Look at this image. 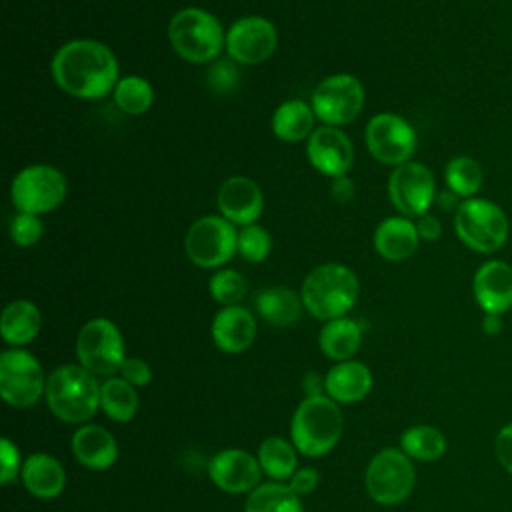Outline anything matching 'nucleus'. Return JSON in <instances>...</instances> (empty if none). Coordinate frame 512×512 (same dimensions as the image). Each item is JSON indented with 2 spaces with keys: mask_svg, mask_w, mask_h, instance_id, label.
Returning <instances> with one entry per match:
<instances>
[{
  "mask_svg": "<svg viewBox=\"0 0 512 512\" xmlns=\"http://www.w3.org/2000/svg\"><path fill=\"white\" fill-rule=\"evenodd\" d=\"M56 86L80 100H98L118 84V60L100 40L76 38L62 44L50 62Z\"/></svg>",
  "mask_w": 512,
  "mask_h": 512,
  "instance_id": "nucleus-1",
  "label": "nucleus"
},
{
  "mask_svg": "<svg viewBox=\"0 0 512 512\" xmlns=\"http://www.w3.org/2000/svg\"><path fill=\"white\" fill-rule=\"evenodd\" d=\"M360 294V282L352 268L326 262L312 268L300 288L304 310L318 320H334L352 310Z\"/></svg>",
  "mask_w": 512,
  "mask_h": 512,
  "instance_id": "nucleus-2",
  "label": "nucleus"
},
{
  "mask_svg": "<svg viewBox=\"0 0 512 512\" xmlns=\"http://www.w3.org/2000/svg\"><path fill=\"white\" fill-rule=\"evenodd\" d=\"M44 400L58 420L82 426L100 408V384L84 366L64 364L48 374Z\"/></svg>",
  "mask_w": 512,
  "mask_h": 512,
  "instance_id": "nucleus-3",
  "label": "nucleus"
},
{
  "mask_svg": "<svg viewBox=\"0 0 512 512\" xmlns=\"http://www.w3.org/2000/svg\"><path fill=\"white\" fill-rule=\"evenodd\" d=\"M342 428L344 420L338 402L326 394L306 396L294 410L290 422V442L300 454L320 458L338 444Z\"/></svg>",
  "mask_w": 512,
  "mask_h": 512,
  "instance_id": "nucleus-4",
  "label": "nucleus"
},
{
  "mask_svg": "<svg viewBox=\"0 0 512 512\" xmlns=\"http://www.w3.org/2000/svg\"><path fill=\"white\" fill-rule=\"evenodd\" d=\"M172 50L186 62L208 64L226 48V32L220 20L198 6L178 10L168 22Z\"/></svg>",
  "mask_w": 512,
  "mask_h": 512,
  "instance_id": "nucleus-5",
  "label": "nucleus"
},
{
  "mask_svg": "<svg viewBox=\"0 0 512 512\" xmlns=\"http://www.w3.org/2000/svg\"><path fill=\"white\" fill-rule=\"evenodd\" d=\"M454 230L460 242L480 254L498 252L510 232L504 210L486 198H466L454 212Z\"/></svg>",
  "mask_w": 512,
  "mask_h": 512,
  "instance_id": "nucleus-6",
  "label": "nucleus"
},
{
  "mask_svg": "<svg viewBox=\"0 0 512 512\" xmlns=\"http://www.w3.org/2000/svg\"><path fill=\"white\" fill-rule=\"evenodd\" d=\"M68 192L66 176L50 164H30L22 168L10 184V200L16 212L46 214L58 208Z\"/></svg>",
  "mask_w": 512,
  "mask_h": 512,
  "instance_id": "nucleus-7",
  "label": "nucleus"
},
{
  "mask_svg": "<svg viewBox=\"0 0 512 512\" xmlns=\"http://www.w3.org/2000/svg\"><path fill=\"white\" fill-rule=\"evenodd\" d=\"M238 244V230L220 214L200 216L192 222L184 238V250L198 268H222L232 260Z\"/></svg>",
  "mask_w": 512,
  "mask_h": 512,
  "instance_id": "nucleus-8",
  "label": "nucleus"
},
{
  "mask_svg": "<svg viewBox=\"0 0 512 512\" xmlns=\"http://www.w3.org/2000/svg\"><path fill=\"white\" fill-rule=\"evenodd\" d=\"M76 358L94 376L110 378L120 372L126 352L118 326L108 318L88 320L76 336Z\"/></svg>",
  "mask_w": 512,
  "mask_h": 512,
  "instance_id": "nucleus-9",
  "label": "nucleus"
},
{
  "mask_svg": "<svg viewBox=\"0 0 512 512\" xmlns=\"http://www.w3.org/2000/svg\"><path fill=\"white\" fill-rule=\"evenodd\" d=\"M416 484L412 460L400 448H384L366 466L364 486L368 496L384 506L404 502Z\"/></svg>",
  "mask_w": 512,
  "mask_h": 512,
  "instance_id": "nucleus-10",
  "label": "nucleus"
},
{
  "mask_svg": "<svg viewBox=\"0 0 512 512\" xmlns=\"http://www.w3.org/2000/svg\"><path fill=\"white\" fill-rule=\"evenodd\" d=\"M46 376L38 358L24 348L0 354V396L14 408L34 406L46 392Z\"/></svg>",
  "mask_w": 512,
  "mask_h": 512,
  "instance_id": "nucleus-11",
  "label": "nucleus"
},
{
  "mask_svg": "<svg viewBox=\"0 0 512 512\" xmlns=\"http://www.w3.org/2000/svg\"><path fill=\"white\" fill-rule=\"evenodd\" d=\"M362 82L346 72L326 76L312 92V110L326 126H346L356 120L364 108Z\"/></svg>",
  "mask_w": 512,
  "mask_h": 512,
  "instance_id": "nucleus-12",
  "label": "nucleus"
},
{
  "mask_svg": "<svg viewBox=\"0 0 512 512\" xmlns=\"http://www.w3.org/2000/svg\"><path fill=\"white\" fill-rule=\"evenodd\" d=\"M364 142L368 152L388 166H400L412 160L418 138L412 124L394 112L374 114L364 130Z\"/></svg>",
  "mask_w": 512,
  "mask_h": 512,
  "instance_id": "nucleus-13",
  "label": "nucleus"
},
{
  "mask_svg": "<svg viewBox=\"0 0 512 512\" xmlns=\"http://www.w3.org/2000/svg\"><path fill=\"white\" fill-rule=\"evenodd\" d=\"M432 170L416 160L396 166L388 178V196L400 216L420 218L436 200Z\"/></svg>",
  "mask_w": 512,
  "mask_h": 512,
  "instance_id": "nucleus-14",
  "label": "nucleus"
},
{
  "mask_svg": "<svg viewBox=\"0 0 512 512\" xmlns=\"http://www.w3.org/2000/svg\"><path fill=\"white\" fill-rule=\"evenodd\" d=\"M276 44V26L264 16H242L226 30V52L236 64H260L274 54Z\"/></svg>",
  "mask_w": 512,
  "mask_h": 512,
  "instance_id": "nucleus-15",
  "label": "nucleus"
},
{
  "mask_svg": "<svg viewBox=\"0 0 512 512\" xmlns=\"http://www.w3.org/2000/svg\"><path fill=\"white\" fill-rule=\"evenodd\" d=\"M306 156L322 176L342 178L352 168L354 146L342 128L322 124L306 140Z\"/></svg>",
  "mask_w": 512,
  "mask_h": 512,
  "instance_id": "nucleus-16",
  "label": "nucleus"
},
{
  "mask_svg": "<svg viewBox=\"0 0 512 512\" xmlns=\"http://www.w3.org/2000/svg\"><path fill=\"white\" fill-rule=\"evenodd\" d=\"M208 476L222 492L250 494L262 476L258 456L242 448H224L208 462Z\"/></svg>",
  "mask_w": 512,
  "mask_h": 512,
  "instance_id": "nucleus-17",
  "label": "nucleus"
},
{
  "mask_svg": "<svg viewBox=\"0 0 512 512\" xmlns=\"http://www.w3.org/2000/svg\"><path fill=\"white\" fill-rule=\"evenodd\" d=\"M218 212L234 226L256 224L264 210V196L260 186L248 176L226 178L216 196Z\"/></svg>",
  "mask_w": 512,
  "mask_h": 512,
  "instance_id": "nucleus-18",
  "label": "nucleus"
},
{
  "mask_svg": "<svg viewBox=\"0 0 512 512\" xmlns=\"http://www.w3.org/2000/svg\"><path fill=\"white\" fill-rule=\"evenodd\" d=\"M472 292L484 314H504L512 308V266L504 260L484 262L474 278Z\"/></svg>",
  "mask_w": 512,
  "mask_h": 512,
  "instance_id": "nucleus-19",
  "label": "nucleus"
},
{
  "mask_svg": "<svg viewBox=\"0 0 512 512\" xmlns=\"http://www.w3.org/2000/svg\"><path fill=\"white\" fill-rule=\"evenodd\" d=\"M210 334L218 350L226 354L246 352L256 340V318L240 304L222 306L212 320Z\"/></svg>",
  "mask_w": 512,
  "mask_h": 512,
  "instance_id": "nucleus-20",
  "label": "nucleus"
},
{
  "mask_svg": "<svg viewBox=\"0 0 512 512\" xmlns=\"http://www.w3.org/2000/svg\"><path fill=\"white\" fill-rule=\"evenodd\" d=\"M72 454L88 470H108L118 458L116 438L98 424H82L72 434Z\"/></svg>",
  "mask_w": 512,
  "mask_h": 512,
  "instance_id": "nucleus-21",
  "label": "nucleus"
},
{
  "mask_svg": "<svg viewBox=\"0 0 512 512\" xmlns=\"http://www.w3.org/2000/svg\"><path fill=\"white\" fill-rule=\"evenodd\" d=\"M372 390V372L358 360L336 362L324 376V392L338 404H354Z\"/></svg>",
  "mask_w": 512,
  "mask_h": 512,
  "instance_id": "nucleus-22",
  "label": "nucleus"
},
{
  "mask_svg": "<svg viewBox=\"0 0 512 512\" xmlns=\"http://www.w3.org/2000/svg\"><path fill=\"white\" fill-rule=\"evenodd\" d=\"M420 244L416 222L406 216H388L374 230V248L388 262L410 258Z\"/></svg>",
  "mask_w": 512,
  "mask_h": 512,
  "instance_id": "nucleus-23",
  "label": "nucleus"
},
{
  "mask_svg": "<svg viewBox=\"0 0 512 512\" xmlns=\"http://www.w3.org/2000/svg\"><path fill=\"white\" fill-rule=\"evenodd\" d=\"M20 478L24 488L40 500H52L62 494L66 486L64 466L46 452H36L28 456L22 464Z\"/></svg>",
  "mask_w": 512,
  "mask_h": 512,
  "instance_id": "nucleus-24",
  "label": "nucleus"
},
{
  "mask_svg": "<svg viewBox=\"0 0 512 512\" xmlns=\"http://www.w3.org/2000/svg\"><path fill=\"white\" fill-rule=\"evenodd\" d=\"M42 328L40 308L26 298L12 300L0 318V334L6 344L22 348L32 342Z\"/></svg>",
  "mask_w": 512,
  "mask_h": 512,
  "instance_id": "nucleus-25",
  "label": "nucleus"
},
{
  "mask_svg": "<svg viewBox=\"0 0 512 512\" xmlns=\"http://www.w3.org/2000/svg\"><path fill=\"white\" fill-rule=\"evenodd\" d=\"M314 122H316V114L312 110V104L300 98H292L276 106L270 124L278 140L294 144L310 138V134L316 130Z\"/></svg>",
  "mask_w": 512,
  "mask_h": 512,
  "instance_id": "nucleus-26",
  "label": "nucleus"
},
{
  "mask_svg": "<svg viewBox=\"0 0 512 512\" xmlns=\"http://www.w3.org/2000/svg\"><path fill=\"white\" fill-rule=\"evenodd\" d=\"M254 304L260 318L276 328L296 324L304 308L302 296L286 286H270L260 290Z\"/></svg>",
  "mask_w": 512,
  "mask_h": 512,
  "instance_id": "nucleus-27",
  "label": "nucleus"
},
{
  "mask_svg": "<svg viewBox=\"0 0 512 512\" xmlns=\"http://www.w3.org/2000/svg\"><path fill=\"white\" fill-rule=\"evenodd\" d=\"M362 342V328L356 320L348 316H340L334 320H328L318 334L320 350L326 358L334 362L352 360V356L358 352Z\"/></svg>",
  "mask_w": 512,
  "mask_h": 512,
  "instance_id": "nucleus-28",
  "label": "nucleus"
},
{
  "mask_svg": "<svg viewBox=\"0 0 512 512\" xmlns=\"http://www.w3.org/2000/svg\"><path fill=\"white\" fill-rule=\"evenodd\" d=\"M100 408L114 422H128L138 412V392L122 376H110L100 384Z\"/></svg>",
  "mask_w": 512,
  "mask_h": 512,
  "instance_id": "nucleus-29",
  "label": "nucleus"
},
{
  "mask_svg": "<svg viewBox=\"0 0 512 512\" xmlns=\"http://www.w3.org/2000/svg\"><path fill=\"white\" fill-rule=\"evenodd\" d=\"M244 512H304L300 496L284 482L258 484L244 504Z\"/></svg>",
  "mask_w": 512,
  "mask_h": 512,
  "instance_id": "nucleus-30",
  "label": "nucleus"
},
{
  "mask_svg": "<svg viewBox=\"0 0 512 512\" xmlns=\"http://www.w3.org/2000/svg\"><path fill=\"white\" fill-rule=\"evenodd\" d=\"M296 448L292 442H288L282 436H268L260 448H258V462L262 472L276 480H290V476L298 470V456H296Z\"/></svg>",
  "mask_w": 512,
  "mask_h": 512,
  "instance_id": "nucleus-31",
  "label": "nucleus"
},
{
  "mask_svg": "<svg viewBox=\"0 0 512 512\" xmlns=\"http://www.w3.org/2000/svg\"><path fill=\"white\" fill-rule=\"evenodd\" d=\"M446 438L444 434L428 424H416L402 432L400 436V450L418 462H434L446 452Z\"/></svg>",
  "mask_w": 512,
  "mask_h": 512,
  "instance_id": "nucleus-32",
  "label": "nucleus"
},
{
  "mask_svg": "<svg viewBox=\"0 0 512 512\" xmlns=\"http://www.w3.org/2000/svg\"><path fill=\"white\" fill-rule=\"evenodd\" d=\"M112 98L116 108L122 110L124 114L140 116L148 112L150 106L154 104V88L146 78L138 74H130L118 80V84L114 86Z\"/></svg>",
  "mask_w": 512,
  "mask_h": 512,
  "instance_id": "nucleus-33",
  "label": "nucleus"
},
{
  "mask_svg": "<svg viewBox=\"0 0 512 512\" xmlns=\"http://www.w3.org/2000/svg\"><path fill=\"white\" fill-rule=\"evenodd\" d=\"M446 188L460 198H474L484 184V170L478 160L470 156H456L444 168Z\"/></svg>",
  "mask_w": 512,
  "mask_h": 512,
  "instance_id": "nucleus-34",
  "label": "nucleus"
},
{
  "mask_svg": "<svg viewBox=\"0 0 512 512\" xmlns=\"http://www.w3.org/2000/svg\"><path fill=\"white\" fill-rule=\"evenodd\" d=\"M210 296L222 306L240 304L248 292L246 278L232 268H220L208 282Z\"/></svg>",
  "mask_w": 512,
  "mask_h": 512,
  "instance_id": "nucleus-35",
  "label": "nucleus"
},
{
  "mask_svg": "<svg viewBox=\"0 0 512 512\" xmlns=\"http://www.w3.org/2000/svg\"><path fill=\"white\" fill-rule=\"evenodd\" d=\"M236 250L238 254L246 260V262H264L272 250V236L270 232L260 226L258 222L256 224H248V226H242L238 230V244H236Z\"/></svg>",
  "mask_w": 512,
  "mask_h": 512,
  "instance_id": "nucleus-36",
  "label": "nucleus"
},
{
  "mask_svg": "<svg viewBox=\"0 0 512 512\" xmlns=\"http://www.w3.org/2000/svg\"><path fill=\"white\" fill-rule=\"evenodd\" d=\"M10 238L16 246L20 248H30L34 246L42 234H44V222L40 220L38 214L30 212H16L10 218Z\"/></svg>",
  "mask_w": 512,
  "mask_h": 512,
  "instance_id": "nucleus-37",
  "label": "nucleus"
},
{
  "mask_svg": "<svg viewBox=\"0 0 512 512\" xmlns=\"http://www.w3.org/2000/svg\"><path fill=\"white\" fill-rule=\"evenodd\" d=\"M234 64L236 62L230 58V60H218L210 68L206 80L214 92H230L238 84L240 76H238V68Z\"/></svg>",
  "mask_w": 512,
  "mask_h": 512,
  "instance_id": "nucleus-38",
  "label": "nucleus"
},
{
  "mask_svg": "<svg viewBox=\"0 0 512 512\" xmlns=\"http://www.w3.org/2000/svg\"><path fill=\"white\" fill-rule=\"evenodd\" d=\"M0 458H2V464H0V482L2 484H10L16 480V476L20 474L22 470V460H20V452H18V446L8 440V438H2L0 442Z\"/></svg>",
  "mask_w": 512,
  "mask_h": 512,
  "instance_id": "nucleus-39",
  "label": "nucleus"
},
{
  "mask_svg": "<svg viewBox=\"0 0 512 512\" xmlns=\"http://www.w3.org/2000/svg\"><path fill=\"white\" fill-rule=\"evenodd\" d=\"M120 376L136 388H144L152 382V368L146 360L138 356H128L120 368Z\"/></svg>",
  "mask_w": 512,
  "mask_h": 512,
  "instance_id": "nucleus-40",
  "label": "nucleus"
},
{
  "mask_svg": "<svg viewBox=\"0 0 512 512\" xmlns=\"http://www.w3.org/2000/svg\"><path fill=\"white\" fill-rule=\"evenodd\" d=\"M320 482V472L312 466H304V468H298L290 480H288V486L298 494V496H306L310 492L316 490Z\"/></svg>",
  "mask_w": 512,
  "mask_h": 512,
  "instance_id": "nucleus-41",
  "label": "nucleus"
},
{
  "mask_svg": "<svg viewBox=\"0 0 512 512\" xmlns=\"http://www.w3.org/2000/svg\"><path fill=\"white\" fill-rule=\"evenodd\" d=\"M494 452H496V458L502 464V468L512 474V422L506 424L504 428H500V432L496 434Z\"/></svg>",
  "mask_w": 512,
  "mask_h": 512,
  "instance_id": "nucleus-42",
  "label": "nucleus"
},
{
  "mask_svg": "<svg viewBox=\"0 0 512 512\" xmlns=\"http://www.w3.org/2000/svg\"><path fill=\"white\" fill-rule=\"evenodd\" d=\"M416 230H418L420 240H426V242H434L442 236L440 220L428 212L422 214L420 218H416Z\"/></svg>",
  "mask_w": 512,
  "mask_h": 512,
  "instance_id": "nucleus-43",
  "label": "nucleus"
},
{
  "mask_svg": "<svg viewBox=\"0 0 512 512\" xmlns=\"http://www.w3.org/2000/svg\"><path fill=\"white\" fill-rule=\"evenodd\" d=\"M436 204H438V208L442 210V212H456L458 210V206H460V196H456L452 190H442V192H438L436 194V200H434Z\"/></svg>",
  "mask_w": 512,
  "mask_h": 512,
  "instance_id": "nucleus-44",
  "label": "nucleus"
},
{
  "mask_svg": "<svg viewBox=\"0 0 512 512\" xmlns=\"http://www.w3.org/2000/svg\"><path fill=\"white\" fill-rule=\"evenodd\" d=\"M354 182L352 180H348L346 176H342V178H334V184H332V196L336 198V200H340V202H346V200H350V196L354 194V186H352Z\"/></svg>",
  "mask_w": 512,
  "mask_h": 512,
  "instance_id": "nucleus-45",
  "label": "nucleus"
},
{
  "mask_svg": "<svg viewBox=\"0 0 512 512\" xmlns=\"http://www.w3.org/2000/svg\"><path fill=\"white\" fill-rule=\"evenodd\" d=\"M502 316L500 314H484V320H482V330H484V334H488V336H496V334H500V330H502Z\"/></svg>",
  "mask_w": 512,
  "mask_h": 512,
  "instance_id": "nucleus-46",
  "label": "nucleus"
}]
</instances>
